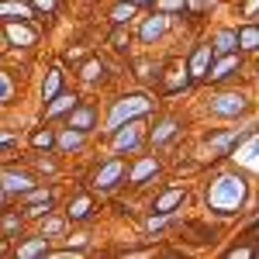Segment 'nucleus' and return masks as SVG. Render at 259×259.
I'll use <instances>...</instances> for the list:
<instances>
[{"instance_id": "29", "label": "nucleus", "mask_w": 259, "mask_h": 259, "mask_svg": "<svg viewBox=\"0 0 259 259\" xmlns=\"http://www.w3.org/2000/svg\"><path fill=\"white\" fill-rule=\"evenodd\" d=\"M45 232H49V235H56V232H62V221H45Z\"/></svg>"}, {"instance_id": "33", "label": "nucleus", "mask_w": 259, "mask_h": 259, "mask_svg": "<svg viewBox=\"0 0 259 259\" xmlns=\"http://www.w3.org/2000/svg\"><path fill=\"white\" fill-rule=\"evenodd\" d=\"M135 4H142V0H135Z\"/></svg>"}, {"instance_id": "27", "label": "nucleus", "mask_w": 259, "mask_h": 259, "mask_svg": "<svg viewBox=\"0 0 259 259\" xmlns=\"http://www.w3.org/2000/svg\"><path fill=\"white\" fill-rule=\"evenodd\" d=\"M35 145H38V149H49V145H52V135H49V132H38V135H35Z\"/></svg>"}, {"instance_id": "10", "label": "nucleus", "mask_w": 259, "mask_h": 259, "mask_svg": "<svg viewBox=\"0 0 259 259\" xmlns=\"http://www.w3.org/2000/svg\"><path fill=\"white\" fill-rule=\"evenodd\" d=\"M139 145V124H128V132L118 135V149H135Z\"/></svg>"}, {"instance_id": "16", "label": "nucleus", "mask_w": 259, "mask_h": 259, "mask_svg": "<svg viewBox=\"0 0 259 259\" xmlns=\"http://www.w3.org/2000/svg\"><path fill=\"white\" fill-rule=\"evenodd\" d=\"M90 124H94V111H87V107H83V111L73 114V124H69V128H90Z\"/></svg>"}, {"instance_id": "21", "label": "nucleus", "mask_w": 259, "mask_h": 259, "mask_svg": "<svg viewBox=\"0 0 259 259\" xmlns=\"http://www.w3.org/2000/svg\"><path fill=\"white\" fill-rule=\"evenodd\" d=\"M87 211H90V197H80L73 207H69V214H73V218H83Z\"/></svg>"}, {"instance_id": "23", "label": "nucleus", "mask_w": 259, "mask_h": 259, "mask_svg": "<svg viewBox=\"0 0 259 259\" xmlns=\"http://www.w3.org/2000/svg\"><path fill=\"white\" fill-rule=\"evenodd\" d=\"M59 142H62V149H76V145H80L83 139H80V132H66V135H62Z\"/></svg>"}, {"instance_id": "31", "label": "nucleus", "mask_w": 259, "mask_h": 259, "mask_svg": "<svg viewBox=\"0 0 259 259\" xmlns=\"http://www.w3.org/2000/svg\"><path fill=\"white\" fill-rule=\"evenodd\" d=\"M7 142H11V135H0V145H7Z\"/></svg>"}, {"instance_id": "7", "label": "nucleus", "mask_w": 259, "mask_h": 259, "mask_svg": "<svg viewBox=\"0 0 259 259\" xmlns=\"http://www.w3.org/2000/svg\"><path fill=\"white\" fill-rule=\"evenodd\" d=\"M118 177H121V162L114 159V162H107V166H104V169L97 173V187H111V183H114Z\"/></svg>"}, {"instance_id": "19", "label": "nucleus", "mask_w": 259, "mask_h": 259, "mask_svg": "<svg viewBox=\"0 0 259 259\" xmlns=\"http://www.w3.org/2000/svg\"><path fill=\"white\" fill-rule=\"evenodd\" d=\"M235 139H239V132H225V135H218V139H211V152H214V149H225L228 142H235Z\"/></svg>"}, {"instance_id": "8", "label": "nucleus", "mask_w": 259, "mask_h": 259, "mask_svg": "<svg viewBox=\"0 0 259 259\" xmlns=\"http://www.w3.org/2000/svg\"><path fill=\"white\" fill-rule=\"evenodd\" d=\"M162 31H166V18H152L145 28H142V38L145 41H152V38H159Z\"/></svg>"}, {"instance_id": "20", "label": "nucleus", "mask_w": 259, "mask_h": 259, "mask_svg": "<svg viewBox=\"0 0 259 259\" xmlns=\"http://www.w3.org/2000/svg\"><path fill=\"white\" fill-rule=\"evenodd\" d=\"M45 249V239H35V242H28V245H21L18 252L21 256H35V252H41Z\"/></svg>"}, {"instance_id": "1", "label": "nucleus", "mask_w": 259, "mask_h": 259, "mask_svg": "<svg viewBox=\"0 0 259 259\" xmlns=\"http://www.w3.org/2000/svg\"><path fill=\"white\" fill-rule=\"evenodd\" d=\"M242 200H245V183L239 177H218L207 190V204L218 211V214H232L239 211Z\"/></svg>"}, {"instance_id": "25", "label": "nucleus", "mask_w": 259, "mask_h": 259, "mask_svg": "<svg viewBox=\"0 0 259 259\" xmlns=\"http://www.w3.org/2000/svg\"><path fill=\"white\" fill-rule=\"evenodd\" d=\"M66 107H73V97H56V104L49 107V114H59V111H66Z\"/></svg>"}, {"instance_id": "4", "label": "nucleus", "mask_w": 259, "mask_h": 259, "mask_svg": "<svg viewBox=\"0 0 259 259\" xmlns=\"http://www.w3.org/2000/svg\"><path fill=\"white\" fill-rule=\"evenodd\" d=\"M4 190H11V194L31 190V177H24V173H4Z\"/></svg>"}, {"instance_id": "22", "label": "nucleus", "mask_w": 259, "mask_h": 259, "mask_svg": "<svg viewBox=\"0 0 259 259\" xmlns=\"http://www.w3.org/2000/svg\"><path fill=\"white\" fill-rule=\"evenodd\" d=\"M235 38H242L245 49H256V28H242V35H235Z\"/></svg>"}, {"instance_id": "14", "label": "nucleus", "mask_w": 259, "mask_h": 259, "mask_svg": "<svg viewBox=\"0 0 259 259\" xmlns=\"http://www.w3.org/2000/svg\"><path fill=\"white\" fill-rule=\"evenodd\" d=\"M56 90H59V69L49 73V80H45V87H41V97L52 100V97H56Z\"/></svg>"}, {"instance_id": "12", "label": "nucleus", "mask_w": 259, "mask_h": 259, "mask_svg": "<svg viewBox=\"0 0 259 259\" xmlns=\"http://www.w3.org/2000/svg\"><path fill=\"white\" fill-rule=\"evenodd\" d=\"M180 200H183V190H169V194H162V197H159L156 211H169V207H177Z\"/></svg>"}, {"instance_id": "13", "label": "nucleus", "mask_w": 259, "mask_h": 259, "mask_svg": "<svg viewBox=\"0 0 259 259\" xmlns=\"http://www.w3.org/2000/svg\"><path fill=\"white\" fill-rule=\"evenodd\" d=\"M235 35H232V31H221L218 38H214V45H211V49H214V52H232V45H235Z\"/></svg>"}, {"instance_id": "32", "label": "nucleus", "mask_w": 259, "mask_h": 259, "mask_svg": "<svg viewBox=\"0 0 259 259\" xmlns=\"http://www.w3.org/2000/svg\"><path fill=\"white\" fill-rule=\"evenodd\" d=\"M38 4H41V7H52V0H38Z\"/></svg>"}, {"instance_id": "9", "label": "nucleus", "mask_w": 259, "mask_h": 259, "mask_svg": "<svg viewBox=\"0 0 259 259\" xmlns=\"http://www.w3.org/2000/svg\"><path fill=\"white\" fill-rule=\"evenodd\" d=\"M7 35H11V41H18V45H31V41H35V31H28V28H21V24H11Z\"/></svg>"}, {"instance_id": "3", "label": "nucleus", "mask_w": 259, "mask_h": 259, "mask_svg": "<svg viewBox=\"0 0 259 259\" xmlns=\"http://www.w3.org/2000/svg\"><path fill=\"white\" fill-rule=\"evenodd\" d=\"M211 111H214V114H225V118L242 114V111H245V97H239V94H221V97L211 100Z\"/></svg>"}, {"instance_id": "30", "label": "nucleus", "mask_w": 259, "mask_h": 259, "mask_svg": "<svg viewBox=\"0 0 259 259\" xmlns=\"http://www.w3.org/2000/svg\"><path fill=\"white\" fill-rule=\"evenodd\" d=\"M180 4H183V0H162L159 7H162V11H173V7H180Z\"/></svg>"}, {"instance_id": "28", "label": "nucleus", "mask_w": 259, "mask_h": 259, "mask_svg": "<svg viewBox=\"0 0 259 259\" xmlns=\"http://www.w3.org/2000/svg\"><path fill=\"white\" fill-rule=\"evenodd\" d=\"M97 73H100V66H97V62H87V69H83V76H87V80H97Z\"/></svg>"}, {"instance_id": "18", "label": "nucleus", "mask_w": 259, "mask_h": 259, "mask_svg": "<svg viewBox=\"0 0 259 259\" xmlns=\"http://www.w3.org/2000/svg\"><path fill=\"white\" fill-rule=\"evenodd\" d=\"M149 173H156V159H145V162H139V169L132 173V180H145Z\"/></svg>"}, {"instance_id": "6", "label": "nucleus", "mask_w": 259, "mask_h": 259, "mask_svg": "<svg viewBox=\"0 0 259 259\" xmlns=\"http://www.w3.org/2000/svg\"><path fill=\"white\" fill-rule=\"evenodd\" d=\"M207 62H211V45H200L197 52H194V62H190V73H194V76H204Z\"/></svg>"}, {"instance_id": "5", "label": "nucleus", "mask_w": 259, "mask_h": 259, "mask_svg": "<svg viewBox=\"0 0 259 259\" xmlns=\"http://www.w3.org/2000/svg\"><path fill=\"white\" fill-rule=\"evenodd\" d=\"M235 159H242L249 169H256V135L249 132V139H245V145H242V152L235 149Z\"/></svg>"}, {"instance_id": "26", "label": "nucleus", "mask_w": 259, "mask_h": 259, "mask_svg": "<svg viewBox=\"0 0 259 259\" xmlns=\"http://www.w3.org/2000/svg\"><path fill=\"white\" fill-rule=\"evenodd\" d=\"M11 94H14V87H11V80L0 73V100H11Z\"/></svg>"}, {"instance_id": "24", "label": "nucleus", "mask_w": 259, "mask_h": 259, "mask_svg": "<svg viewBox=\"0 0 259 259\" xmlns=\"http://www.w3.org/2000/svg\"><path fill=\"white\" fill-rule=\"evenodd\" d=\"M132 14H135V7H132V4H121V7H114V21H128Z\"/></svg>"}, {"instance_id": "15", "label": "nucleus", "mask_w": 259, "mask_h": 259, "mask_svg": "<svg viewBox=\"0 0 259 259\" xmlns=\"http://www.w3.org/2000/svg\"><path fill=\"white\" fill-rule=\"evenodd\" d=\"M173 132H177V121H162L159 128L152 132V142H166L169 135H173Z\"/></svg>"}, {"instance_id": "11", "label": "nucleus", "mask_w": 259, "mask_h": 259, "mask_svg": "<svg viewBox=\"0 0 259 259\" xmlns=\"http://www.w3.org/2000/svg\"><path fill=\"white\" fill-rule=\"evenodd\" d=\"M0 14H18V18H31V7H28V4H18V0H11V4H0Z\"/></svg>"}, {"instance_id": "2", "label": "nucleus", "mask_w": 259, "mask_h": 259, "mask_svg": "<svg viewBox=\"0 0 259 259\" xmlns=\"http://www.w3.org/2000/svg\"><path fill=\"white\" fill-rule=\"evenodd\" d=\"M142 111H149V100L145 97H124V100H118V107L111 111L107 124H111V128H121L128 118H135V114H142Z\"/></svg>"}, {"instance_id": "17", "label": "nucleus", "mask_w": 259, "mask_h": 259, "mask_svg": "<svg viewBox=\"0 0 259 259\" xmlns=\"http://www.w3.org/2000/svg\"><path fill=\"white\" fill-rule=\"evenodd\" d=\"M235 66H239V59H225V62H218V66H214V73H211V76H214V80H221V76H228Z\"/></svg>"}]
</instances>
